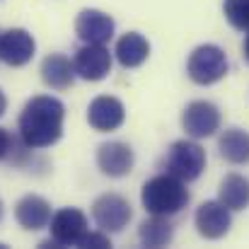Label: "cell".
<instances>
[{
    "instance_id": "cell-11",
    "label": "cell",
    "mask_w": 249,
    "mask_h": 249,
    "mask_svg": "<svg viewBox=\"0 0 249 249\" xmlns=\"http://www.w3.org/2000/svg\"><path fill=\"white\" fill-rule=\"evenodd\" d=\"M133 150L131 145L121 143V141H109L102 143L97 150V165L107 177H126L133 169Z\"/></svg>"
},
{
    "instance_id": "cell-25",
    "label": "cell",
    "mask_w": 249,
    "mask_h": 249,
    "mask_svg": "<svg viewBox=\"0 0 249 249\" xmlns=\"http://www.w3.org/2000/svg\"><path fill=\"white\" fill-rule=\"evenodd\" d=\"M0 218H2V203H0Z\"/></svg>"
},
{
    "instance_id": "cell-6",
    "label": "cell",
    "mask_w": 249,
    "mask_h": 249,
    "mask_svg": "<svg viewBox=\"0 0 249 249\" xmlns=\"http://www.w3.org/2000/svg\"><path fill=\"white\" fill-rule=\"evenodd\" d=\"M49 230H51V242L56 247H71V245L78 247V242L87 232V218L78 208H61L58 213L51 215Z\"/></svg>"
},
{
    "instance_id": "cell-1",
    "label": "cell",
    "mask_w": 249,
    "mask_h": 249,
    "mask_svg": "<svg viewBox=\"0 0 249 249\" xmlns=\"http://www.w3.org/2000/svg\"><path fill=\"white\" fill-rule=\"evenodd\" d=\"M66 107L56 97H34L19 116V136L29 148H49L63 133Z\"/></svg>"
},
{
    "instance_id": "cell-5",
    "label": "cell",
    "mask_w": 249,
    "mask_h": 249,
    "mask_svg": "<svg viewBox=\"0 0 249 249\" xmlns=\"http://www.w3.org/2000/svg\"><path fill=\"white\" fill-rule=\"evenodd\" d=\"M92 215H94V223L99 225V230H104V232H121L128 225L133 211H131V203L124 196L104 194V196H99L94 201Z\"/></svg>"
},
{
    "instance_id": "cell-2",
    "label": "cell",
    "mask_w": 249,
    "mask_h": 249,
    "mask_svg": "<svg viewBox=\"0 0 249 249\" xmlns=\"http://www.w3.org/2000/svg\"><path fill=\"white\" fill-rule=\"evenodd\" d=\"M141 201L150 215H174L189 203V191L181 179L172 174H160L145 181Z\"/></svg>"
},
{
    "instance_id": "cell-22",
    "label": "cell",
    "mask_w": 249,
    "mask_h": 249,
    "mask_svg": "<svg viewBox=\"0 0 249 249\" xmlns=\"http://www.w3.org/2000/svg\"><path fill=\"white\" fill-rule=\"evenodd\" d=\"M7 150H10V136L5 128H0V160L7 155Z\"/></svg>"
},
{
    "instance_id": "cell-8",
    "label": "cell",
    "mask_w": 249,
    "mask_h": 249,
    "mask_svg": "<svg viewBox=\"0 0 249 249\" xmlns=\"http://www.w3.org/2000/svg\"><path fill=\"white\" fill-rule=\"evenodd\" d=\"M181 126L191 138H208L220 128V111L211 102H191L181 114Z\"/></svg>"
},
{
    "instance_id": "cell-13",
    "label": "cell",
    "mask_w": 249,
    "mask_h": 249,
    "mask_svg": "<svg viewBox=\"0 0 249 249\" xmlns=\"http://www.w3.org/2000/svg\"><path fill=\"white\" fill-rule=\"evenodd\" d=\"M126 119V109L116 97H97L87 109V121L97 131H116Z\"/></svg>"
},
{
    "instance_id": "cell-9",
    "label": "cell",
    "mask_w": 249,
    "mask_h": 249,
    "mask_svg": "<svg viewBox=\"0 0 249 249\" xmlns=\"http://www.w3.org/2000/svg\"><path fill=\"white\" fill-rule=\"evenodd\" d=\"M36 51L34 36L27 29H7L0 32V61H5L12 68H19L32 61Z\"/></svg>"
},
{
    "instance_id": "cell-23",
    "label": "cell",
    "mask_w": 249,
    "mask_h": 249,
    "mask_svg": "<svg viewBox=\"0 0 249 249\" xmlns=\"http://www.w3.org/2000/svg\"><path fill=\"white\" fill-rule=\"evenodd\" d=\"M5 109H7V99H5V94H2V89H0V116L5 114Z\"/></svg>"
},
{
    "instance_id": "cell-12",
    "label": "cell",
    "mask_w": 249,
    "mask_h": 249,
    "mask_svg": "<svg viewBox=\"0 0 249 249\" xmlns=\"http://www.w3.org/2000/svg\"><path fill=\"white\" fill-rule=\"evenodd\" d=\"M75 32L85 44H107L114 36V19L102 10H83L75 19Z\"/></svg>"
},
{
    "instance_id": "cell-4",
    "label": "cell",
    "mask_w": 249,
    "mask_h": 249,
    "mask_svg": "<svg viewBox=\"0 0 249 249\" xmlns=\"http://www.w3.org/2000/svg\"><path fill=\"white\" fill-rule=\"evenodd\" d=\"M165 167L167 174H172L181 181H194L206 169V150L194 141H177L167 150Z\"/></svg>"
},
{
    "instance_id": "cell-15",
    "label": "cell",
    "mask_w": 249,
    "mask_h": 249,
    "mask_svg": "<svg viewBox=\"0 0 249 249\" xmlns=\"http://www.w3.org/2000/svg\"><path fill=\"white\" fill-rule=\"evenodd\" d=\"M116 58L124 68H138L141 63H145V58L150 56V44L143 34L138 32H128L116 41Z\"/></svg>"
},
{
    "instance_id": "cell-19",
    "label": "cell",
    "mask_w": 249,
    "mask_h": 249,
    "mask_svg": "<svg viewBox=\"0 0 249 249\" xmlns=\"http://www.w3.org/2000/svg\"><path fill=\"white\" fill-rule=\"evenodd\" d=\"M138 237H141L143 247L158 249V247L169 245V242H172V225H169L167 215H153V218H148V220L141 225Z\"/></svg>"
},
{
    "instance_id": "cell-14",
    "label": "cell",
    "mask_w": 249,
    "mask_h": 249,
    "mask_svg": "<svg viewBox=\"0 0 249 249\" xmlns=\"http://www.w3.org/2000/svg\"><path fill=\"white\" fill-rule=\"evenodd\" d=\"M15 218H17V223H19L24 230H41V228H46L49 220H51V206H49L46 198H41V196H36V194H29V196H24V198L17 203Z\"/></svg>"
},
{
    "instance_id": "cell-24",
    "label": "cell",
    "mask_w": 249,
    "mask_h": 249,
    "mask_svg": "<svg viewBox=\"0 0 249 249\" xmlns=\"http://www.w3.org/2000/svg\"><path fill=\"white\" fill-rule=\"evenodd\" d=\"M245 58L249 61V34H247V39H245Z\"/></svg>"
},
{
    "instance_id": "cell-18",
    "label": "cell",
    "mask_w": 249,
    "mask_h": 249,
    "mask_svg": "<svg viewBox=\"0 0 249 249\" xmlns=\"http://www.w3.org/2000/svg\"><path fill=\"white\" fill-rule=\"evenodd\" d=\"M220 155L223 160L232 162V165H245L249 162V133L242 128H228L220 141H218Z\"/></svg>"
},
{
    "instance_id": "cell-20",
    "label": "cell",
    "mask_w": 249,
    "mask_h": 249,
    "mask_svg": "<svg viewBox=\"0 0 249 249\" xmlns=\"http://www.w3.org/2000/svg\"><path fill=\"white\" fill-rule=\"evenodd\" d=\"M223 12L235 29L249 32V0H225Z\"/></svg>"
},
{
    "instance_id": "cell-3",
    "label": "cell",
    "mask_w": 249,
    "mask_h": 249,
    "mask_svg": "<svg viewBox=\"0 0 249 249\" xmlns=\"http://www.w3.org/2000/svg\"><path fill=\"white\" fill-rule=\"evenodd\" d=\"M186 73L196 85H213L228 75V56L215 44H203L194 49L186 63Z\"/></svg>"
},
{
    "instance_id": "cell-10",
    "label": "cell",
    "mask_w": 249,
    "mask_h": 249,
    "mask_svg": "<svg viewBox=\"0 0 249 249\" xmlns=\"http://www.w3.org/2000/svg\"><path fill=\"white\" fill-rule=\"evenodd\" d=\"M232 225L230 211L220 203V201H206L198 206L196 211V228L206 240H220L228 235Z\"/></svg>"
},
{
    "instance_id": "cell-7",
    "label": "cell",
    "mask_w": 249,
    "mask_h": 249,
    "mask_svg": "<svg viewBox=\"0 0 249 249\" xmlns=\"http://www.w3.org/2000/svg\"><path fill=\"white\" fill-rule=\"evenodd\" d=\"M73 68H75V75H80L83 80H89V83L104 80L111 73V53L104 44H85L75 53Z\"/></svg>"
},
{
    "instance_id": "cell-17",
    "label": "cell",
    "mask_w": 249,
    "mask_h": 249,
    "mask_svg": "<svg viewBox=\"0 0 249 249\" xmlns=\"http://www.w3.org/2000/svg\"><path fill=\"white\" fill-rule=\"evenodd\" d=\"M218 201L228 211H245L249 206V179H245L242 174H228L220 181Z\"/></svg>"
},
{
    "instance_id": "cell-21",
    "label": "cell",
    "mask_w": 249,
    "mask_h": 249,
    "mask_svg": "<svg viewBox=\"0 0 249 249\" xmlns=\"http://www.w3.org/2000/svg\"><path fill=\"white\" fill-rule=\"evenodd\" d=\"M78 247H94V249H104V247H111V240L104 235V230L102 232H85L83 240L78 242Z\"/></svg>"
},
{
    "instance_id": "cell-16",
    "label": "cell",
    "mask_w": 249,
    "mask_h": 249,
    "mask_svg": "<svg viewBox=\"0 0 249 249\" xmlns=\"http://www.w3.org/2000/svg\"><path fill=\"white\" fill-rule=\"evenodd\" d=\"M41 80L49 87H53V89H66L75 80V68H73V63L66 56L51 53L41 63Z\"/></svg>"
}]
</instances>
